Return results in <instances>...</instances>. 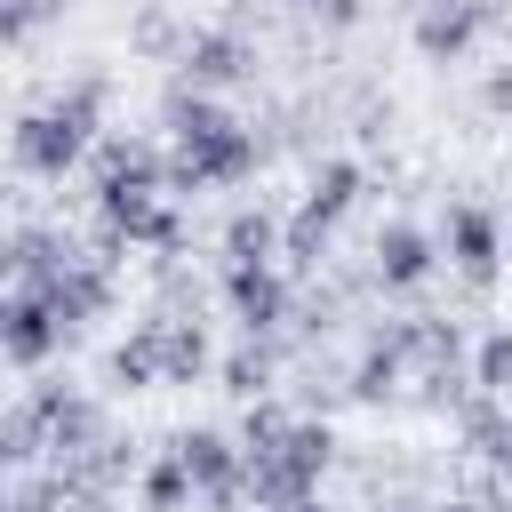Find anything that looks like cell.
I'll return each mask as SVG.
<instances>
[{"instance_id":"1","label":"cell","mask_w":512,"mask_h":512,"mask_svg":"<svg viewBox=\"0 0 512 512\" xmlns=\"http://www.w3.org/2000/svg\"><path fill=\"white\" fill-rule=\"evenodd\" d=\"M168 136H176L168 184H184V192H200V184H248L256 160H264L256 152V128L232 120L216 96H192V88L168 96Z\"/></svg>"},{"instance_id":"2","label":"cell","mask_w":512,"mask_h":512,"mask_svg":"<svg viewBox=\"0 0 512 512\" xmlns=\"http://www.w3.org/2000/svg\"><path fill=\"white\" fill-rule=\"evenodd\" d=\"M104 104H112V80H104V72H80L56 104L24 112V120H16V168H24V176H48V184L72 176V168L104 144V136H96V128H104Z\"/></svg>"},{"instance_id":"3","label":"cell","mask_w":512,"mask_h":512,"mask_svg":"<svg viewBox=\"0 0 512 512\" xmlns=\"http://www.w3.org/2000/svg\"><path fill=\"white\" fill-rule=\"evenodd\" d=\"M336 464V432L320 416H296L272 448H248V496L264 512H288V504H312L320 496V472Z\"/></svg>"},{"instance_id":"4","label":"cell","mask_w":512,"mask_h":512,"mask_svg":"<svg viewBox=\"0 0 512 512\" xmlns=\"http://www.w3.org/2000/svg\"><path fill=\"white\" fill-rule=\"evenodd\" d=\"M360 200V160H320L304 184V208L288 224V264H320V240L344 224V208Z\"/></svg>"},{"instance_id":"5","label":"cell","mask_w":512,"mask_h":512,"mask_svg":"<svg viewBox=\"0 0 512 512\" xmlns=\"http://www.w3.org/2000/svg\"><path fill=\"white\" fill-rule=\"evenodd\" d=\"M64 344H72L64 312H56L40 288H16V296H8V312H0V352H8V368H16V376H32V368H48Z\"/></svg>"},{"instance_id":"6","label":"cell","mask_w":512,"mask_h":512,"mask_svg":"<svg viewBox=\"0 0 512 512\" xmlns=\"http://www.w3.org/2000/svg\"><path fill=\"white\" fill-rule=\"evenodd\" d=\"M176 456H184V472H192V488H200L208 512H232L248 496V448H232L224 432L192 424V432H176Z\"/></svg>"},{"instance_id":"7","label":"cell","mask_w":512,"mask_h":512,"mask_svg":"<svg viewBox=\"0 0 512 512\" xmlns=\"http://www.w3.org/2000/svg\"><path fill=\"white\" fill-rule=\"evenodd\" d=\"M440 248H448V264H456L472 288H488V280H496V264H504V224H496V208H480V200H456V208H448V232H440Z\"/></svg>"},{"instance_id":"8","label":"cell","mask_w":512,"mask_h":512,"mask_svg":"<svg viewBox=\"0 0 512 512\" xmlns=\"http://www.w3.org/2000/svg\"><path fill=\"white\" fill-rule=\"evenodd\" d=\"M40 416H48V440H56V464H72V456H88L96 440H104V408L88 400V392H72L64 376H48V384H32L24 392Z\"/></svg>"},{"instance_id":"9","label":"cell","mask_w":512,"mask_h":512,"mask_svg":"<svg viewBox=\"0 0 512 512\" xmlns=\"http://www.w3.org/2000/svg\"><path fill=\"white\" fill-rule=\"evenodd\" d=\"M248 72H256V48H248L232 24L192 32V48H184V88H192V96H224V88H240Z\"/></svg>"},{"instance_id":"10","label":"cell","mask_w":512,"mask_h":512,"mask_svg":"<svg viewBox=\"0 0 512 512\" xmlns=\"http://www.w3.org/2000/svg\"><path fill=\"white\" fill-rule=\"evenodd\" d=\"M488 16H496V0H424L416 8V56H432V64H456L480 32H488Z\"/></svg>"},{"instance_id":"11","label":"cell","mask_w":512,"mask_h":512,"mask_svg":"<svg viewBox=\"0 0 512 512\" xmlns=\"http://www.w3.org/2000/svg\"><path fill=\"white\" fill-rule=\"evenodd\" d=\"M224 304H232V320H240L248 336H272V328L288 320V280H280V264H224Z\"/></svg>"},{"instance_id":"12","label":"cell","mask_w":512,"mask_h":512,"mask_svg":"<svg viewBox=\"0 0 512 512\" xmlns=\"http://www.w3.org/2000/svg\"><path fill=\"white\" fill-rule=\"evenodd\" d=\"M72 264H80L72 232H56V224H16L8 232V280L16 288H56Z\"/></svg>"},{"instance_id":"13","label":"cell","mask_w":512,"mask_h":512,"mask_svg":"<svg viewBox=\"0 0 512 512\" xmlns=\"http://www.w3.org/2000/svg\"><path fill=\"white\" fill-rule=\"evenodd\" d=\"M376 280L384 288H416V280H432V264H440V240L424 232V224H408V216H392L384 232H376Z\"/></svg>"},{"instance_id":"14","label":"cell","mask_w":512,"mask_h":512,"mask_svg":"<svg viewBox=\"0 0 512 512\" xmlns=\"http://www.w3.org/2000/svg\"><path fill=\"white\" fill-rule=\"evenodd\" d=\"M40 296H48V304L64 312V328L80 336L88 320H104V312L120 304V280H112V264H104V256H80V264H72L56 288H40Z\"/></svg>"},{"instance_id":"15","label":"cell","mask_w":512,"mask_h":512,"mask_svg":"<svg viewBox=\"0 0 512 512\" xmlns=\"http://www.w3.org/2000/svg\"><path fill=\"white\" fill-rule=\"evenodd\" d=\"M152 344H160V384H200V376L216 368V352H208V328H200V320L152 312Z\"/></svg>"},{"instance_id":"16","label":"cell","mask_w":512,"mask_h":512,"mask_svg":"<svg viewBox=\"0 0 512 512\" xmlns=\"http://www.w3.org/2000/svg\"><path fill=\"white\" fill-rule=\"evenodd\" d=\"M400 376H408V336H400V320H392V328L360 352V368L344 376V392H352L360 408H384V400L400 392Z\"/></svg>"},{"instance_id":"17","label":"cell","mask_w":512,"mask_h":512,"mask_svg":"<svg viewBox=\"0 0 512 512\" xmlns=\"http://www.w3.org/2000/svg\"><path fill=\"white\" fill-rule=\"evenodd\" d=\"M272 256H288L280 216L272 208H232L224 216V264H272Z\"/></svg>"},{"instance_id":"18","label":"cell","mask_w":512,"mask_h":512,"mask_svg":"<svg viewBox=\"0 0 512 512\" xmlns=\"http://www.w3.org/2000/svg\"><path fill=\"white\" fill-rule=\"evenodd\" d=\"M104 376L120 392H160V344H152V320H136L112 352H104Z\"/></svg>"},{"instance_id":"19","label":"cell","mask_w":512,"mask_h":512,"mask_svg":"<svg viewBox=\"0 0 512 512\" xmlns=\"http://www.w3.org/2000/svg\"><path fill=\"white\" fill-rule=\"evenodd\" d=\"M0 456H8V472H32L40 456H56V440H48V416H40L32 400H16V408L0 416Z\"/></svg>"},{"instance_id":"20","label":"cell","mask_w":512,"mask_h":512,"mask_svg":"<svg viewBox=\"0 0 512 512\" xmlns=\"http://www.w3.org/2000/svg\"><path fill=\"white\" fill-rule=\"evenodd\" d=\"M136 496H144V512H184L200 488H192V472H184V456L168 448V456H152L144 472H136Z\"/></svg>"},{"instance_id":"21","label":"cell","mask_w":512,"mask_h":512,"mask_svg":"<svg viewBox=\"0 0 512 512\" xmlns=\"http://www.w3.org/2000/svg\"><path fill=\"white\" fill-rule=\"evenodd\" d=\"M216 376H224V392L264 400V392H272V344H264V336H248L240 352H224V360H216Z\"/></svg>"},{"instance_id":"22","label":"cell","mask_w":512,"mask_h":512,"mask_svg":"<svg viewBox=\"0 0 512 512\" xmlns=\"http://www.w3.org/2000/svg\"><path fill=\"white\" fill-rule=\"evenodd\" d=\"M472 392H488V400L512 392V328H488L472 344Z\"/></svg>"},{"instance_id":"23","label":"cell","mask_w":512,"mask_h":512,"mask_svg":"<svg viewBox=\"0 0 512 512\" xmlns=\"http://www.w3.org/2000/svg\"><path fill=\"white\" fill-rule=\"evenodd\" d=\"M128 48H136V56H176V64H184L192 32H176V16H168V8H144V16H136V32H128Z\"/></svg>"},{"instance_id":"24","label":"cell","mask_w":512,"mask_h":512,"mask_svg":"<svg viewBox=\"0 0 512 512\" xmlns=\"http://www.w3.org/2000/svg\"><path fill=\"white\" fill-rule=\"evenodd\" d=\"M48 16H64V0H8V40H32Z\"/></svg>"},{"instance_id":"25","label":"cell","mask_w":512,"mask_h":512,"mask_svg":"<svg viewBox=\"0 0 512 512\" xmlns=\"http://www.w3.org/2000/svg\"><path fill=\"white\" fill-rule=\"evenodd\" d=\"M480 96H488V112H512V64H504V72H488V88H480Z\"/></svg>"},{"instance_id":"26","label":"cell","mask_w":512,"mask_h":512,"mask_svg":"<svg viewBox=\"0 0 512 512\" xmlns=\"http://www.w3.org/2000/svg\"><path fill=\"white\" fill-rule=\"evenodd\" d=\"M472 512H512V496H496V488H480V496H472Z\"/></svg>"},{"instance_id":"27","label":"cell","mask_w":512,"mask_h":512,"mask_svg":"<svg viewBox=\"0 0 512 512\" xmlns=\"http://www.w3.org/2000/svg\"><path fill=\"white\" fill-rule=\"evenodd\" d=\"M64 512H112V496H72Z\"/></svg>"},{"instance_id":"28","label":"cell","mask_w":512,"mask_h":512,"mask_svg":"<svg viewBox=\"0 0 512 512\" xmlns=\"http://www.w3.org/2000/svg\"><path fill=\"white\" fill-rule=\"evenodd\" d=\"M288 512H328V504H320V496H312V504H288Z\"/></svg>"},{"instance_id":"29","label":"cell","mask_w":512,"mask_h":512,"mask_svg":"<svg viewBox=\"0 0 512 512\" xmlns=\"http://www.w3.org/2000/svg\"><path fill=\"white\" fill-rule=\"evenodd\" d=\"M424 512H472V504H424Z\"/></svg>"},{"instance_id":"30","label":"cell","mask_w":512,"mask_h":512,"mask_svg":"<svg viewBox=\"0 0 512 512\" xmlns=\"http://www.w3.org/2000/svg\"><path fill=\"white\" fill-rule=\"evenodd\" d=\"M384 512H408V504H384Z\"/></svg>"}]
</instances>
